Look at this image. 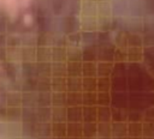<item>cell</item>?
<instances>
[]
</instances>
